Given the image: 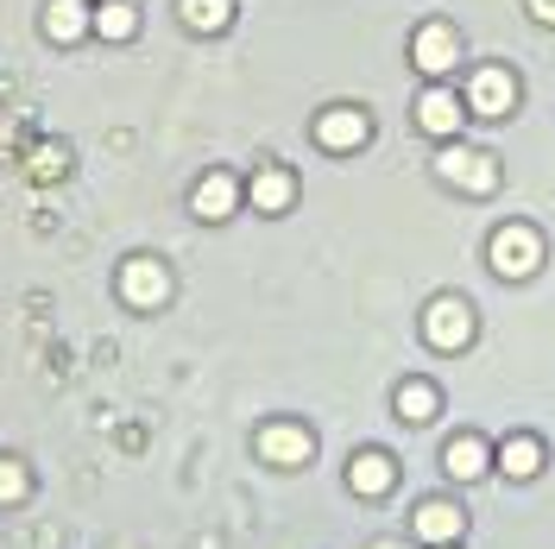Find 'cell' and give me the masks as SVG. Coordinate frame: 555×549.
Segmentation results:
<instances>
[{
    "instance_id": "1",
    "label": "cell",
    "mask_w": 555,
    "mask_h": 549,
    "mask_svg": "<svg viewBox=\"0 0 555 549\" xmlns=\"http://www.w3.org/2000/svg\"><path fill=\"white\" fill-rule=\"evenodd\" d=\"M486 259H492V272L499 278H530L543 266V241H537V228H524V221H505L492 246H486Z\"/></svg>"
},
{
    "instance_id": "2",
    "label": "cell",
    "mask_w": 555,
    "mask_h": 549,
    "mask_svg": "<svg viewBox=\"0 0 555 549\" xmlns=\"http://www.w3.org/2000/svg\"><path fill=\"white\" fill-rule=\"evenodd\" d=\"M423 342L442 347V354H461V347L474 342V309H467V297H436V304L423 309Z\"/></svg>"
},
{
    "instance_id": "3",
    "label": "cell",
    "mask_w": 555,
    "mask_h": 549,
    "mask_svg": "<svg viewBox=\"0 0 555 549\" xmlns=\"http://www.w3.org/2000/svg\"><path fill=\"white\" fill-rule=\"evenodd\" d=\"M467 114H480V120H505L512 107H518V76L512 69H499V64H486L474 69V82H467Z\"/></svg>"
},
{
    "instance_id": "4",
    "label": "cell",
    "mask_w": 555,
    "mask_h": 549,
    "mask_svg": "<svg viewBox=\"0 0 555 549\" xmlns=\"http://www.w3.org/2000/svg\"><path fill=\"white\" fill-rule=\"evenodd\" d=\"M436 177L474 190V196H486V190L499 183V158H492V152H474V145H449V152L436 158Z\"/></svg>"
},
{
    "instance_id": "5",
    "label": "cell",
    "mask_w": 555,
    "mask_h": 549,
    "mask_svg": "<svg viewBox=\"0 0 555 549\" xmlns=\"http://www.w3.org/2000/svg\"><path fill=\"white\" fill-rule=\"evenodd\" d=\"M120 297L133 309H158L171 297V272L158 266V259H127V272H120Z\"/></svg>"
},
{
    "instance_id": "6",
    "label": "cell",
    "mask_w": 555,
    "mask_h": 549,
    "mask_svg": "<svg viewBox=\"0 0 555 549\" xmlns=\"http://www.w3.org/2000/svg\"><path fill=\"white\" fill-rule=\"evenodd\" d=\"M454 58H461V38H454V26L429 20V26L416 33V44H411V64L423 69V76H449Z\"/></svg>"
},
{
    "instance_id": "7",
    "label": "cell",
    "mask_w": 555,
    "mask_h": 549,
    "mask_svg": "<svg viewBox=\"0 0 555 549\" xmlns=\"http://www.w3.org/2000/svg\"><path fill=\"white\" fill-rule=\"evenodd\" d=\"M411 531L423 537L429 549H442V544H461V531H467V512L461 506H449V499H423L411 518Z\"/></svg>"
},
{
    "instance_id": "8",
    "label": "cell",
    "mask_w": 555,
    "mask_h": 549,
    "mask_svg": "<svg viewBox=\"0 0 555 549\" xmlns=\"http://www.w3.org/2000/svg\"><path fill=\"white\" fill-rule=\"evenodd\" d=\"M259 455H266L272 468H304L315 455V436L297 430V423H266V430H259Z\"/></svg>"
},
{
    "instance_id": "9",
    "label": "cell",
    "mask_w": 555,
    "mask_h": 549,
    "mask_svg": "<svg viewBox=\"0 0 555 549\" xmlns=\"http://www.w3.org/2000/svg\"><path fill=\"white\" fill-rule=\"evenodd\" d=\"M315 139H322L328 152H360V145L373 139V120H366L360 107H328V114L315 120Z\"/></svg>"
},
{
    "instance_id": "10",
    "label": "cell",
    "mask_w": 555,
    "mask_h": 549,
    "mask_svg": "<svg viewBox=\"0 0 555 549\" xmlns=\"http://www.w3.org/2000/svg\"><path fill=\"white\" fill-rule=\"evenodd\" d=\"M461 114H467V102H454V89H423L416 95V127L429 139H454Z\"/></svg>"
},
{
    "instance_id": "11",
    "label": "cell",
    "mask_w": 555,
    "mask_h": 549,
    "mask_svg": "<svg viewBox=\"0 0 555 549\" xmlns=\"http://www.w3.org/2000/svg\"><path fill=\"white\" fill-rule=\"evenodd\" d=\"M82 33H95V7L89 0H51L44 7V38L51 44H76Z\"/></svg>"
},
{
    "instance_id": "12",
    "label": "cell",
    "mask_w": 555,
    "mask_h": 549,
    "mask_svg": "<svg viewBox=\"0 0 555 549\" xmlns=\"http://www.w3.org/2000/svg\"><path fill=\"white\" fill-rule=\"evenodd\" d=\"M391 481H398V468H391V455H379V448H366V455H353V461H347V486H353L360 499L391 493Z\"/></svg>"
},
{
    "instance_id": "13",
    "label": "cell",
    "mask_w": 555,
    "mask_h": 549,
    "mask_svg": "<svg viewBox=\"0 0 555 549\" xmlns=\"http://www.w3.org/2000/svg\"><path fill=\"white\" fill-rule=\"evenodd\" d=\"M190 203H196L203 221H228V215L241 208V183H234L228 171H208L203 183H196V196H190Z\"/></svg>"
},
{
    "instance_id": "14",
    "label": "cell",
    "mask_w": 555,
    "mask_h": 549,
    "mask_svg": "<svg viewBox=\"0 0 555 549\" xmlns=\"http://www.w3.org/2000/svg\"><path fill=\"white\" fill-rule=\"evenodd\" d=\"M246 196H253V208H259V215H284V208H291V196H297V177L278 171V165H266V171H253V190H246Z\"/></svg>"
},
{
    "instance_id": "15",
    "label": "cell",
    "mask_w": 555,
    "mask_h": 549,
    "mask_svg": "<svg viewBox=\"0 0 555 549\" xmlns=\"http://www.w3.org/2000/svg\"><path fill=\"white\" fill-rule=\"evenodd\" d=\"M442 468H449V481H480L486 468H492V448H486L480 436H454V443L442 448Z\"/></svg>"
},
{
    "instance_id": "16",
    "label": "cell",
    "mask_w": 555,
    "mask_h": 549,
    "mask_svg": "<svg viewBox=\"0 0 555 549\" xmlns=\"http://www.w3.org/2000/svg\"><path fill=\"white\" fill-rule=\"evenodd\" d=\"M177 20L190 33H228L234 26V0H177Z\"/></svg>"
},
{
    "instance_id": "17",
    "label": "cell",
    "mask_w": 555,
    "mask_h": 549,
    "mask_svg": "<svg viewBox=\"0 0 555 549\" xmlns=\"http://www.w3.org/2000/svg\"><path fill=\"white\" fill-rule=\"evenodd\" d=\"M492 461H499L512 481H537V474H543V443H537V436H512Z\"/></svg>"
},
{
    "instance_id": "18",
    "label": "cell",
    "mask_w": 555,
    "mask_h": 549,
    "mask_svg": "<svg viewBox=\"0 0 555 549\" xmlns=\"http://www.w3.org/2000/svg\"><path fill=\"white\" fill-rule=\"evenodd\" d=\"M95 33H102L107 44H127V38L139 33V7L133 0H102V7H95Z\"/></svg>"
},
{
    "instance_id": "19",
    "label": "cell",
    "mask_w": 555,
    "mask_h": 549,
    "mask_svg": "<svg viewBox=\"0 0 555 549\" xmlns=\"http://www.w3.org/2000/svg\"><path fill=\"white\" fill-rule=\"evenodd\" d=\"M398 417H404V423H429V417H436V385L404 379V385H398Z\"/></svg>"
},
{
    "instance_id": "20",
    "label": "cell",
    "mask_w": 555,
    "mask_h": 549,
    "mask_svg": "<svg viewBox=\"0 0 555 549\" xmlns=\"http://www.w3.org/2000/svg\"><path fill=\"white\" fill-rule=\"evenodd\" d=\"M26 486H33V474H26L20 461H7V455H0V506H20V499H26Z\"/></svg>"
},
{
    "instance_id": "21",
    "label": "cell",
    "mask_w": 555,
    "mask_h": 549,
    "mask_svg": "<svg viewBox=\"0 0 555 549\" xmlns=\"http://www.w3.org/2000/svg\"><path fill=\"white\" fill-rule=\"evenodd\" d=\"M64 165H69L64 145H44V152L33 158V177H64Z\"/></svg>"
},
{
    "instance_id": "22",
    "label": "cell",
    "mask_w": 555,
    "mask_h": 549,
    "mask_svg": "<svg viewBox=\"0 0 555 549\" xmlns=\"http://www.w3.org/2000/svg\"><path fill=\"white\" fill-rule=\"evenodd\" d=\"M530 13H537L543 26H555V0H530Z\"/></svg>"
},
{
    "instance_id": "23",
    "label": "cell",
    "mask_w": 555,
    "mask_h": 549,
    "mask_svg": "<svg viewBox=\"0 0 555 549\" xmlns=\"http://www.w3.org/2000/svg\"><path fill=\"white\" fill-rule=\"evenodd\" d=\"M379 549H391V544H379Z\"/></svg>"
},
{
    "instance_id": "24",
    "label": "cell",
    "mask_w": 555,
    "mask_h": 549,
    "mask_svg": "<svg viewBox=\"0 0 555 549\" xmlns=\"http://www.w3.org/2000/svg\"><path fill=\"white\" fill-rule=\"evenodd\" d=\"M442 549H454V544H442Z\"/></svg>"
}]
</instances>
